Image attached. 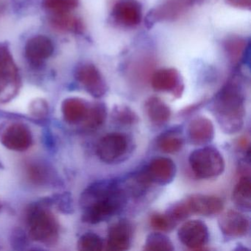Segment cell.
I'll return each mask as SVG.
<instances>
[{
	"mask_svg": "<svg viewBox=\"0 0 251 251\" xmlns=\"http://www.w3.org/2000/svg\"><path fill=\"white\" fill-rule=\"evenodd\" d=\"M108 111L105 104L96 102L89 106L87 115L82 124L88 130H96L105 123Z\"/></svg>",
	"mask_w": 251,
	"mask_h": 251,
	"instance_id": "d4e9b609",
	"label": "cell"
},
{
	"mask_svg": "<svg viewBox=\"0 0 251 251\" xmlns=\"http://www.w3.org/2000/svg\"><path fill=\"white\" fill-rule=\"evenodd\" d=\"M218 225L222 233L229 238L242 237L248 233L250 229L248 217L242 211L235 210H228L220 214Z\"/></svg>",
	"mask_w": 251,
	"mask_h": 251,
	"instance_id": "9a60e30c",
	"label": "cell"
},
{
	"mask_svg": "<svg viewBox=\"0 0 251 251\" xmlns=\"http://www.w3.org/2000/svg\"><path fill=\"white\" fill-rule=\"evenodd\" d=\"M145 111L151 123L162 126L170 120L171 109L161 98L150 97L145 104Z\"/></svg>",
	"mask_w": 251,
	"mask_h": 251,
	"instance_id": "ffe728a7",
	"label": "cell"
},
{
	"mask_svg": "<svg viewBox=\"0 0 251 251\" xmlns=\"http://www.w3.org/2000/svg\"><path fill=\"white\" fill-rule=\"evenodd\" d=\"M133 138L124 133H111L101 138L97 145L98 158L106 164L123 162L134 151Z\"/></svg>",
	"mask_w": 251,
	"mask_h": 251,
	"instance_id": "277c9868",
	"label": "cell"
},
{
	"mask_svg": "<svg viewBox=\"0 0 251 251\" xmlns=\"http://www.w3.org/2000/svg\"><path fill=\"white\" fill-rule=\"evenodd\" d=\"M30 238L45 245H53L59 236V225L55 215L43 202L31 205L27 211Z\"/></svg>",
	"mask_w": 251,
	"mask_h": 251,
	"instance_id": "3957f363",
	"label": "cell"
},
{
	"mask_svg": "<svg viewBox=\"0 0 251 251\" xmlns=\"http://www.w3.org/2000/svg\"><path fill=\"white\" fill-rule=\"evenodd\" d=\"M166 213H167L177 224L180 222L184 221L192 215L186 199L173 204Z\"/></svg>",
	"mask_w": 251,
	"mask_h": 251,
	"instance_id": "4dcf8cb0",
	"label": "cell"
},
{
	"mask_svg": "<svg viewBox=\"0 0 251 251\" xmlns=\"http://www.w3.org/2000/svg\"><path fill=\"white\" fill-rule=\"evenodd\" d=\"M246 39L240 36H230L227 38L223 43L225 53L230 64L239 66L244 59L248 49Z\"/></svg>",
	"mask_w": 251,
	"mask_h": 251,
	"instance_id": "7402d4cb",
	"label": "cell"
},
{
	"mask_svg": "<svg viewBox=\"0 0 251 251\" xmlns=\"http://www.w3.org/2000/svg\"><path fill=\"white\" fill-rule=\"evenodd\" d=\"M192 214L212 217L221 214L224 208L223 201L214 195L194 194L186 198Z\"/></svg>",
	"mask_w": 251,
	"mask_h": 251,
	"instance_id": "2e32d148",
	"label": "cell"
},
{
	"mask_svg": "<svg viewBox=\"0 0 251 251\" xmlns=\"http://www.w3.org/2000/svg\"><path fill=\"white\" fill-rule=\"evenodd\" d=\"M133 226L127 220H118L113 223L108 231L107 249L113 251H125L130 249L133 239Z\"/></svg>",
	"mask_w": 251,
	"mask_h": 251,
	"instance_id": "5bb4252c",
	"label": "cell"
},
{
	"mask_svg": "<svg viewBox=\"0 0 251 251\" xmlns=\"http://www.w3.org/2000/svg\"><path fill=\"white\" fill-rule=\"evenodd\" d=\"M143 8L138 0H117L113 5L111 18L114 25L123 28H134L142 23Z\"/></svg>",
	"mask_w": 251,
	"mask_h": 251,
	"instance_id": "ba28073f",
	"label": "cell"
},
{
	"mask_svg": "<svg viewBox=\"0 0 251 251\" xmlns=\"http://www.w3.org/2000/svg\"><path fill=\"white\" fill-rule=\"evenodd\" d=\"M157 146L164 153L174 154L181 151L184 139L178 128H173L162 133L157 139Z\"/></svg>",
	"mask_w": 251,
	"mask_h": 251,
	"instance_id": "603a6c76",
	"label": "cell"
},
{
	"mask_svg": "<svg viewBox=\"0 0 251 251\" xmlns=\"http://www.w3.org/2000/svg\"><path fill=\"white\" fill-rule=\"evenodd\" d=\"M187 133L191 144L197 146H204L214 139V125L206 117H195L189 123Z\"/></svg>",
	"mask_w": 251,
	"mask_h": 251,
	"instance_id": "ac0fdd59",
	"label": "cell"
},
{
	"mask_svg": "<svg viewBox=\"0 0 251 251\" xmlns=\"http://www.w3.org/2000/svg\"><path fill=\"white\" fill-rule=\"evenodd\" d=\"M76 80L94 98H100L108 92L106 82L98 67L92 63H83L76 68Z\"/></svg>",
	"mask_w": 251,
	"mask_h": 251,
	"instance_id": "9c48e42d",
	"label": "cell"
},
{
	"mask_svg": "<svg viewBox=\"0 0 251 251\" xmlns=\"http://www.w3.org/2000/svg\"><path fill=\"white\" fill-rule=\"evenodd\" d=\"M89 106L90 105L87 102L80 98L66 99L61 107L64 120L73 125L83 123L87 115Z\"/></svg>",
	"mask_w": 251,
	"mask_h": 251,
	"instance_id": "d6986e66",
	"label": "cell"
},
{
	"mask_svg": "<svg viewBox=\"0 0 251 251\" xmlns=\"http://www.w3.org/2000/svg\"><path fill=\"white\" fill-rule=\"evenodd\" d=\"M144 250L145 251H173L175 248L171 239L161 232L151 233L147 236Z\"/></svg>",
	"mask_w": 251,
	"mask_h": 251,
	"instance_id": "484cf974",
	"label": "cell"
},
{
	"mask_svg": "<svg viewBox=\"0 0 251 251\" xmlns=\"http://www.w3.org/2000/svg\"><path fill=\"white\" fill-rule=\"evenodd\" d=\"M232 201L236 208L242 212H250L251 209V180L248 176H242L235 186Z\"/></svg>",
	"mask_w": 251,
	"mask_h": 251,
	"instance_id": "44dd1931",
	"label": "cell"
},
{
	"mask_svg": "<svg viewBox=\"0 0 251 251\" xmlns=\"http://www.w3.org/2000/svg\"><path fill=\"white\" fill-rule=\"evenodd\" d=\"M179 240L191 250L202 249L208 243L209 231L205 223L199 220H189L177 231Z\"/></svg>",
	"mask_w": 251,
	"mask_h": 251,
	"instance_id": "7c38bea8",
	"label": "cell"
},
{
	"mask_svg": "<svg viewBox=\"0 0 251 251\" xmlns=\"http://www.w3.org/2000/svg\"><path fill=\"white\" fill-rule=\"evenodd\" d=\"M151 226L156 230L161 232H170L173 230L177 223L167 213H154L150 218Z\"/></svg>",
	"mask_w": 251,
	"mask_h": 251,
	"instance_id": "f1b7e54d",
	"label": "cell"
},
{
	"mask_svg": "<svg viewBox=\"0 0 251 251\" xmlns=\"http://www.w3.org/2000/svg\"><path fill=\"white\" fill-rule=\"evenodd\" d=\"M226 2L230 6L241 9H250L251 6V0H226Z\"/></svg>",
	"mask_w": 251,
	"mask_h": 251,
	"instance_id": "836d02e7",
	"label": "cell"
},
{
	"mask_svg": "<svg viewBox=\"0 0 251 251\" xmlns=\"http://www.w3.org/2000/svg\"><path fill=\"white\" fill-rule=\"evenodd\" d=\"M147 177L151 183L165 186L173 181L176 176L177 167L173 160L166 157L153 158L143 169Z\"/></svg>",
	"mask_w": 251,
	"mask_h": 251,
	"instance_id": "4fadbf2b",
	"label": "cell"
},
{
	"mask_svg": "<svg viewBox=\"0 0 251 251\" xmlns=\"http://www.w3.org/2000/svg\"><path fill=\"white\" fill-rule=\"evenodd\" d=\"M245 90L242 78L234 75L223 85L209 104V111L227 134L242 130L245 117Z\"/></svg>",
	"mask_w": 251,
	"mask_h": 251,
	"instance_id": "7a4b0ae2",
	"label": "cell"
},
{
	"mask_svg": "<svg viewBox=\"0 0 251 251\" xmlns=\"http://www.w3.org/2000/svg\"><path fill=\"white\" fill-rule=\"evenodd\" d=\"M27 174L31 181L34 182L35 183H40V184L48 181V179L50 177L48 168L38 164L30 165L27 168Z\"/></svg>",
	"mask_w": 251,
	"mask_h": 251,
	"instance_id": "1f68e13d",
	"label": "cell"
},
{
	"mask_svg": "<svg viewBox=\"0 0 251 251\" xmlns=\"http://www.w3.org/2000/svg\"><path fill=\"white\" fill-rule=\"evenodd\" d=\"M195 0H167L152 8L145 17V25L152 28L157 23L175 21L187 12Z\"/></svg>",
	"mask_w": 251,
	"mask_h": 251,
	"instance_id": "52a82bcc",
	"label": "cell"
},
{
	"mask_svg": "<svg viewBox=\"0 0 251 251\" xmlns=\"http://www.w3.org/2000/svg\"><path fill=\"white\" fill-rule=\"evenodd\" d=\"M189 165L196 177L211 179L223 174L226 163L217 148L203 147L195 150L189 155Z\"/></svg>",
	"mask_w": 251,
	"mask_h": 251,
	"instance_id": "5b68a950",
	"label": "cell"
},
{
	"mask_svg": "<svg viewBox=\"0 0 251 251\" xmlns=\"http://www.w3.org/2000/svg\"><path fill=\"white\" fill-rule=\"evenodd\" d=\"M51 23L55 28L63 31L80 34L84 30L81 20L70 14V12L54 13L51 17Z\"/></svg>",
	"mask_w": 251,
	"mask_h": 251,
	"instance_id": "cb8c5ba5",
	"label": "cell"
},
{
	"mask_svg": "<svg viewBox=\"0 0 251 251\" xmlns=\"http://www.w3.org/2000/svg\"><path fill=\"white\" fill-rule=\"evenodd\" d=\"M79 5V0H44V5L52 13L70 12Z\"/></svg>",
	"mask_w": 251,
	"mask_h": 251,
	"instance_id": "f546056e",
	"label": "cell"
},
{
	"mask_svg": "<svg viewBox=\"0 0 251 251\" xmlns=\"http://www.w3.org/2000/svg\"><path fill=\"white\" fill-rule=\"evenodd\" d=\"M111 117L114 123L120 126H134L139 122L137 114L130 107L125 105H115L111 112Z\"/></svg>",
	"mask_w": 251,
	"mask_h": 251,
	"instance_id": "4316f807",
	"label": "cell"
},
{
	"mask_svg": "<svg viewBox=\"0 0 251 251\" xmlns=\"http://www.w3.org/2000/svg\"><path fill=\"white\" fill-rule=\"evenodd\" d=\"M20 88L18 69L8 47L0 45V103L14 99Z\"/></svg>",
	"mask_w": 251,
	"mask_h": 251,
	"instance_id": "8992f818",
	"label": "cell"
},
{
	"mask_svg": "<svg viewBox=\"0 0 251 251\" xmlns=\"http://www.w3.org/2000/svg\"><path fill=\"white\" fill-rule=\"evenodd\" d=\"M105 246L103 239L96 233L88 232L84 233L79 239L77 247L80 251H102Z\"/></svg>",
	"mask_w": 251,
	"mask_h": 251,
	"instance_id": "83f0119b",
	"label": "cell"
},
{
	"mask_svg": "<svg viewBox=\"0 0 251 251\" xmlns=\"http://www.w3.org/2000/svg\"><path fill=\"white\" fill-rule=\"evenodd\" d=\"M151 86L156 92H167L176 98H180L184 90L181 76L174 68H162L152 73Z\"/></svg>",
	"mask_w": 251,
	"mask_h": 251,
	"instance_id": "8fae6325",
	"label": "cell"
},
{
	"mask_svg": "<svg viewBox=\"0 0 251 251\" xmlns=\"http://www.w3.org/2000/svg\"><path fill=\"white\" fill-rule=\"evenodd\" d=\"M54 46L52 41L46 36H36L27 41L25 53L31 65H42L53 53Z\"/></svg>",
	"mask_w": 251,
	"mask_h": 251,
	"instance_id": "e0dca14e",
	"label": "cell"
},
{
	"mask_svg": "<svg viewBox=\"0 0 251 251\" xmlns=\"http://www.w3.org/2000/svg\"><path fill=\"white\" fill-rule=\"evenodd\" d=\"M48 110H49V107H48L46 101L44 100L37 99L33 101L30 104V114L36 118H44V117H47Z\"/></svg>",
	"mask_w": 251,
	"mask_h": 251,
	"instance_id": "d6a6232c",
	"label": "cell"
},
{
	"mask_svg": "<svg viewBox=\"0 0 251 251\" xmlns=\"http://www.w3.org/2000/svg\"><path fill=\"white\" fill-rule=\"evenodd\" d=\"M0 142L8 149L23 152L31 147L33 136L25 125L12 123L2 127L0 131Z\"/></svg>",
	"mask_w": 251,
	"mask_h": 251,
	"instance_id": "30bf717a",
	"label": "cell"
},
{
	"mask_svg": "<svg viewBox=\"0 0 251 251\" xmlns=\"http://www.w3.org/2000/svg\"><path fill=\"white\" fill-rule=\"evenodd\" d=\"M127 195L126 189L117 180L105 179L92 183L80 196L82 220L89 224L109 220L124 209Z\"/></svg>",
	"mask_w": 251,
	"mask_h": 251,
	"instance_id": "6da1fadb",
	"label": "cell"
}]
</instances>
